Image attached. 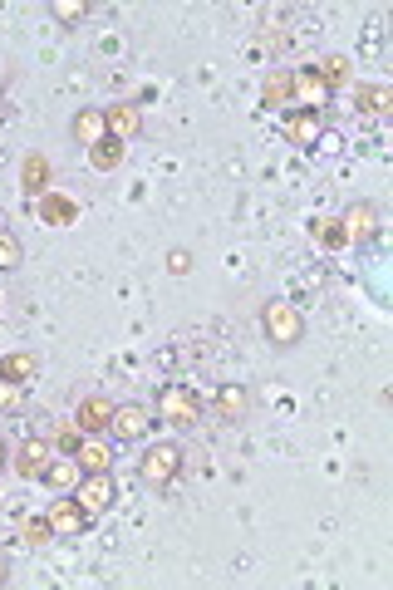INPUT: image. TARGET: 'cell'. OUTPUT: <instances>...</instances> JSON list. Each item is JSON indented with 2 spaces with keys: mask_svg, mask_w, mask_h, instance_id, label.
<instances>
[{
  "mask_svg": "<svg viewBox=\"0 0 393 590\" xmlns=\"http://www.w3.org/2000/svg\"><path fill=\"white\" fill-rule=\"evenodd\" d=\"M153 413H158L163 423H177V428H197L202 399H197V389H187V384H163L158 399H153Z\"/></svg>",
  "mask_w": 393,
  "mask_h": 590,
  "instance_id": "obj_1",
  "label": "cell"
},
{
  "mask_svg": "<svg viewBox=\"0 0 393 590\" xmlns=\"http://www.w3.org/2000/svg\"><path fill=\"white\" fill-rule=\"evenodd\" d=\"M261 330H266V340H271L276 350H290V345H300L305 320H300V310H295L290 300H271V305L261 310Z\"/></svg>",
  "mask_w": 393,
  "mask_h": 590,
  "instance_id": "obj_2",
  "label": "cell"
},
{
  "mask_svg": "<svg viewBox=\"0 0 393 590\" xmlns=\"http://www.w3.org/2000/svg\"><path fill=\"white\" fill-rule=\"evenodd\" d=\"M177 472H182V448H177V443H153V448L138 458V477H143L148 487H168V482H177Z\"/></svg>",
  "mask_w": 393,
  "mask_h": 590,
  "instance_id": "obj_3",
  "label": "cell"
},
{
  "mask_svg": "<svg viewBox=\"0 0 393 590\" xmlns=\"http://www.w3.org/2000/svg\"><path fill=\"white\" fill-rule=\"evenodd\" d=\"M153 423H158V413L148 409V404H113L109 433L118 443H143V438L153 433Z\"/></svg>",
  "mask_w": 393,
  "mask_h": 590,
  "instance_id": "obj_4",
  "label": "cell"
},
{
  "mask_svg": "<svg viewBox=\"0 0 393 590\" xmlns=\"http://www.w3.org/2000/svg\"><path fill=\"white\" fill-rule=\"evenodd\" d=\"M290 99H300V109H315V114H325V104H330V89H325V79L315 74V64H310V69H290Z\"/></svg>",
  "mask_w": 393,
  "mask_h": 590,
  "instance_id": "obj_5",
  "label": "cell"
},
{
  "mask_svg": "<svg viewBox=\"0 0 393 590\" xmlns=\"http://www.w3.org/2000/svg\"><path fill=\"white\" fill-rule=\"evenodd\" d=\"M50 463H55V443H45V438H30V443H25V448L10 458L15 477H25V482H40Z\"/></svg>",
  "mask_w": 393,
  "mask_h": 590,
  "instance_id": "obj_6",
  "label": "cell"
},
{
  "mask_svg": "<svg viewBox=\"0 0 393 590\" xmlns=\"http://www.w3.org/2000/svg\"><path fill=\"white\" fill-rule=\"evenodd\" d=\"M74 497H79V507H84L89 517L109 512V507H113V477H109V472H84V477H79V487H74Z\"/></svg>",
  "mask_w": 393,
  "mask_h": 590,
  "instance_id": "obj_7",
  "label": "cell"
},
{
  "mask_svg": "<svg viewBox=\"0 0 393 590\" xmlns=\"http://www.w3.org/2000/svg\"><path fill=\"white\" fill-rule=\"evenodd\" d=\"M281 133L295 148H310L315 138H325V114H315V109H290V114L281 118Z\"/></svg>",
  "mask_w": 393,
  "mask_h": 590,
  "instance_id": "obj_8",
  "label": "cell"
},
{
  "mask_svg": "<svg viewBox=\"0 0 393 590\" xmlns=\"http://www.w3.org/2000/svg\"><path fill=\"white\" fill-rule=\"evenodd\" d=\"M50 527L55 536H79V531H89V512L79 507V497H69V492H59V502H50Z\"/></svg>",
  "mask_w": 393,
  "mask_h": 590,
  "instance_id": "obj_9",
  "label": "cell"
},
{
  "mask_svg": "<svg viewBox=\"0 0 393 590\" xmlns=\"http://www.w3.org/2000/svg\"><path fill=\"white\" fill-rule=\"evenodd\" d=\"M50 177H55V168H50V158H45V153H25V158H20V187H25V197H30V202L50 192Z\"/></svg>",
  "mask_w": 393,
  "mask_h": 590,
  "instance_id": "obj_10",
  "label": "cell"
},
{
  "mask_svg": "<svg viewBox=\"0 0 393 590\" xmlns=\"http://www.w3.org/2000/svg\"><path fill=\"white\" fill-rule=\"evenodd\" d=\"M35 212H40L45 227H74V222H79V202L64 197V192H45V197H35Z\"/></svg>",
  "mask_w": 393,
  "mask_h": 590,
  "instance_id": "obj_11",
  "label": "cell"
},
{
  "mask_svg": "<svg viewBox=\"0 0 393 590\" xmlns=\"http://www.w3.org/2000/svg\"><path fill=\"white\" fill-rule=\"evenodd\" d=\"M74 423H79V433H109V423H113V399H104V394H89V399H79V409H74Z\"/></svg>",
  "mask_w": 393,
  "mask_h": 590,
  "instance_id": "obj_12",
  "label": "cell"
},
{
  "mask_svg": "<svg viewBox=\"0 0 393 590\" xmlns=\"http://www.w3.org/2000/svg\"><path fill=\"white\" fill-rule=\"evenodd\" d=\"M74 463H79V472H113V448H109V438H104V433H84V443H79Z\"/></svg>",
  "mask_w": 393,
  "mask_h": 590,
  "instance_id": "obj_13",
  "label": "cell"
},
{
  "mask_svg": "<svg viewBox=\"0 0 393 590\" xmlns=\"http://www.w3.org/2000/svg\"><path fill=\"white\" fill-rule=\"evenodd\" d=\"M104 123H109V138L128 143V138L143 133V109H138V104H109V109H104Z\"/></svg>",
  "mask_w": 393,
  "mask_h": 590,
  "instance_id": "obj_14",
  "label": "cell"
},
{
  "mask_svg": "<svg viewBox=\"0 0 393 590\" xmlns=\"http://www.w3.org/2000/svg\"><path fill=\"white\" fill-rule=\"evenodd\" d=\"M339 227H344V236H349V241H369V236L379 232V217H374V207H369V202H354V207H344Z\"/></svg>",
  "mask_w": 393,
  "mask_h": 590,
  "instance_id": "obj_15",
  "label": "cell"
},
{
  "mask_svg": "<svg viewBox=\"0 0 393 590\" xmlns=\"http://www.w3.org/2000/svg\"><path fill=\"white\" fill-rule=\"evenodd\" d=\"M35 374H40V354L35 350L0 354V379H10V384H30Z\"/></svg>",
  "mask_w": 393,
  "mask_h": 590,
  "instance_id": "obj_16",
  "label": "cell"
},
{
  "mask_svg": "<svg viewBox=\"0 0 393 590\" xmlns=\"http://www.w3.org/2000/svg\"><path fill=\"white\" fill-rule=\"evenodd\" d=\"M69 128H74V138H79L84 148H94V143H104V138H109V123H104V109H79Z\"/></svg>",
  "mask_w": 393,
  "mask_h": 590,
  "instance_id": "obj_17",
  "label": "cell"
},
{
  "mask_svg": "<svg viewBox=\"0 0 393 590\" xmlns=\"http://www.w3.org/2000/svg\"><path fill=\"white\" fill-rule=\"evenodd\" d=\"M251 413V394L241 389V384H222L217 389V418H226V423H241Z\"/></svg>",
  "mask_w": 393,
  "mask_h": 590,
  "instance_id": "obj_18",
  "label": "cell"
},
{
  "mask_svg": "<svg viewBox=\"0 0 393 590\" xmlns=\"http://www.w3.org/2000/svg\"><path fill=\"white\" fill-rule=\"evenodd\" d=\"M79 477H84V472H79V463H74V458H64V453H55V463L45 468V477H40V482H45L50 492H74V487H79Z\"/></svg>",
  "mask_w": 393,
  "mask_h": 590,
  "instance_id": "obj_19",
  "label": "cell"
},
{
  "mask_svg": "<svg viewBox=\"0 0 393 590\" xmlns=\"http://www.w3.org/2000/svg\"><path fill=\"white\" fill-rule=\"evenodd\" d=\"M315 74L325 79V89L335 94V89H344V84H354V64H349V55H325L320 64H315Z\"/></svg>",
  "mask_w": 393,
  "mask_h": 590,
  "instance_id": "obj_20",
  "label": "cell"
},
{
  "mask_svg": "<svg viewBox=\"0 0 393 590\" xmlns=\"http://www.w3.org/2000/svg\"><path fill=\"white\" fill-rule=\"evenodd\" d=\"M123 158H128V143H118V138H104V143H94V148H89L94 173H118V168H123Z\"/></svg>",
  "mask_w": 393,
  "mask_h": 590,
  "instance_id": "obj_21",
  "label": "cell"
},
{
  "mask_svg": "<svg viewBox=\"0 0 393 590\" xmlns=\"http://www.w3.org/2000/svg\"><path fill=\"white\" fill-rule=\"evenodd\" d=\"M393 94L384 89V84H354V109L359 114H389Z\"/></svg>",
  "mask_w": 393,
  "mask_h": 590,
  "instance_id": "obj_22",
  "label": "cell"
},
{
  "mask_svg": "<svg viewBox=\"0 0 393 590\" xmlns=\"http://www.w3.org/2000/svg\"><path fill=\"white\" fill-rule=\"evenodd\" d=\"M261 104H266V109H281V104H290V69L266 74V84H261Z\"/></svg>",
  "mask_w": 393,
  "mask_h": 590,
  "instance_id": "obj_23",
  "label": "cell"
},
{
  "mask_svg": "<svg viewBox=\"0 0 393 590\" xmlns=\"http://www.w3.org/2000/svg\"><path fill=\"white\" fill-rule=\"evenodd\" d=\"M20 261H25V246H20V236L0 227V271H20Z\"/></svg>",
  "mask_w": 393,
  "mask_h": 590,
  "instance_id": "obj_24",
  "label": "cell"
},
{
  "mask_svg": "<svg viewBox=\"0 0 393 590\" xmlns=\"http://www.w3.org/2000/svg\"><path fill=\"white\" fill-rule=\"evenodd\" d=\"M20 531H25V541H30V546H50V541H55V527H50V517H45V512H40V517H25V522H20Z\"/></svg>",
  "mask_w": 393,
  "mask_h": 590,
  "instance_id": "obj_25",
  "label": "cell"
},
{
  "mask_svg": "<svg viewBox=\"0 0 393 590\" xmlns=\"http://www.w3.org/2000/svg\"><path fill=\"white\" fill-rule=\"evenodd\" d=\"M50 15H55L59 25H79L89 15V5L84 0H50Z\"/></svg>",
  "mask_w": 393,
  "mask_h": 590,
  "instance_id": "obj_26",
  "label": "cell"
},
{
  "mask_svg": "<svg viewBox=\"0 0 393 590\" xmlns=\"http://www.w3.org/2000/svg\"><path fill=\"white\" fill-rule=\"evenodd\" d=\"M79 443H84L79 423H59V428H55V453H64V458H74V453H79Z\"/></svg>",
  "mask_w": 393,
  "mask_h": 590,
  "instance_id": "obj_27",
  "label": "cell"
},
{
  "mask_svg": "<svg viewBox=\"0 0 393 590\" xmlns=\"http://www.w3.org/2000/svg\"><path fill=\"white\" fill-rule=\"evenodd\" d=\"M20 409H25V384L0 379V413H20Z\"/></svg>",
  "mask_w": 393,
  "mask_h": 590,
  "instance_id": "obj_28",
  "label": "cell"
},
{
  "mask_svg": "<svg viewBox=\"0 0 393 590\" xmlns=\"http://www.w3.org/2000/svg\"><path fill=\"white\" fill-rule=\"evenodd\" d=\"M315 236H320V241H325V246H349V236H344V227H339V217L335 222H320V227H315Z\"/></svg>",
  "mask_w": 393,
  "mask_h": 590,
  "instance_id": "obj_29",
  "label": "cell"
},
{
  "mask_svg": "<svg viewBox=\"0 0 393 590\" xmlns=\"http://www.w3.org/2000/svg\"><path fill=\"white\" fill-rule=\"evenodd\" d=\"M168 271L172 276H187V271H192V256H187V251H168Z\"/></svg>",
  "mask_w": 393,
  "mask_h": 590,
  "instance_id": "obj_30",
  "label": "cell"
},
{
  "mask_svg": "<svg viewBox=\"0 0 393 590\" xmlns=\"http://www.w3.org/2000/svg\"><path fill=\"white\" fill-rule=\"evenodd\" d=\"M5 576H10V566H5V556H0V586H5Z\"/></svg>",
  "mask_w": 393,
  "mask_h": 590,
  "instance_id": "obj_31",
  "label": "cell"
},
{
  "mask_svg": "<svg viewBox=\"0 0 393 590\" xmlns=\"http://www.w3.org/2000/svg\"><path fill=\"white\" fill-rule=\"evenodd\" d=\"M5 463H10V453H5V443H0V468H5Z\"/></svg>",
  "mask_w": 393,
  "mask_h": 590,
  "instance_id": "obj_32",
  "label": "cell"
},
{
  "mask_svg": "<svg viewBox=\"0 0 393 590\" xmlns=\"http://www.w3.org/2000/svg\"><path fill=\"white\" fill-rule=\"evenodd\" d=\"M0 310H5V300H0Z\"/></svg>",
  "mask_w": 393,
  "mask_h": 590,
  "instance_id": "obj_33",
  "label": "cell"
}]
</instances>
